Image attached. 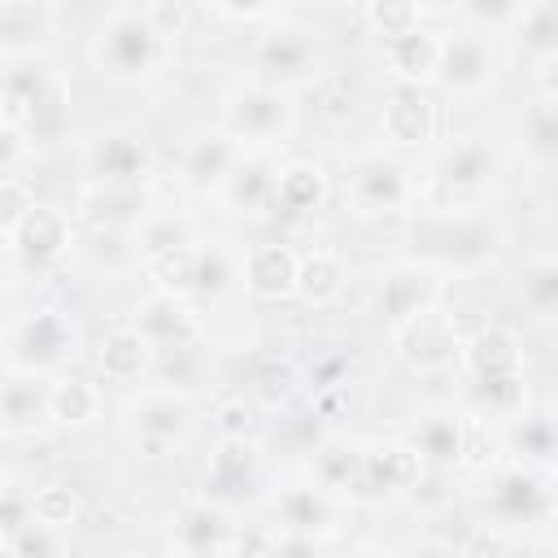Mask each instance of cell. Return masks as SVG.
I'll return each instance as SVG.
<instances>
[{"label": "cell", "instance_id": "obj_36", "mask_svg": "<svg viewBox=\"0 0 558 558\" xmlns=\"http://www.w3.org/2000/svg\"><path fill=\"white\" fill-rule=\"evenodd\" d=\"M314 475H318V488H349V484H362V453L353 445H323L318 458H314Z\"/></svg>", "mask_w": 558, "mask_h": 558}, {"label": "cell", "instance_id": "obj_26", "mask_svg": "<svg viewBox=\"0 0 558 558\" xmlns=\"http://www.w3.org/2000/svg\"><path fill=\"white\" fill-rule=\"evenodd\" d=\"M323 196H327L323 166H314L305 157H292V161L279 166V174H275V205H283L288 214H310V209L323 205Z\"/></svg>", "mask_w": 558, "mask_h": 558}, {"label": "cell", "instance_id": "obj_17", "mask_svg": "<svg viewBox=\"0 0 558 558\" xmlns=\"http://www.w3.org/2000/svg\"><path fill=\"white\" fill-rule=\"evenodd\" d=\"M52 31V4L44 0H0V52L4 61H26Z\"/></svg>", "mask_w": 558, "mask_h": 558}, {"label": "cell", "instance_id": "obj_23", "mask_svg": "<svg viewBox=\"0 0 558 558\" xmlns=\"http://www.w3.org/2000/svg\"><path fill=\"white\" fill-rule=\"evenodd\" d=\"M349 187H353V196H357L362 209H401L410 201V179L388 157H362L353 166Z\"/></svg>", "mask_w": 558, "mask_h": 558}, {"label": "cell", "instance_id": "obj_48", "mask_svg": "<svg viewBox=\"0 0 558 558\" xmlns=\"http://www.w3.org/2000/svg\"><path fill=\"white\" fill-rule=\"evenodd\" d=\"M493 458V436L484 418H466V440H462V462L466 466H484Z\"/></svg>", "mask_w": 558, "mask_h": 558}, {"label": "cell", "instance_id": "obj_1", "mask_svg": "<svg viewBox=\"0 0 558 558\" xmlns=\"http://www.w3.org/2000/svg\"><path fill=\"white\" fill-rule=\"evenodd\" d=\"M166 35L148 22V9L118 4L92 35V65L113 83H144L166 65Z\"/></svg>", "mask_w": 558, "mask_h": 558}, {"label": "cell", "instance_id": "obj_51", "mask_svg": "<svg viewBox=\"0 0 558 558\" xmlns=\"http://www.w3.org/2000/svg\"><path fill=\"white\" fill-rule=\"evenodd\" d=\"M536 78H541V87H545V96H549V100H558V57H549V61H541V70H536Z\"/></svg>", "mask_w": 558, "mask_h": 558}, {"label": "cell", "instance_id": "obj_28", "mask_svg": "<svg viewBox=\"0 0 558 558\" xmlns=\"http://www.w3.org/2000/svg\"><path fill=\"white\" fill-rule=\"evenodd\" d=\"M83 214L96 227H131L144 218V196L140 187H113V183H87L78 196Z\"/></svg>", "mask_w": 558, "mask_h": 558}, {"label": "cell", "instance_id": "obj_21", "mask_svg": "<svg viewBox=\"0 0 558 558\" xmlns=\"http://www.w3.org/2000/svg\"><path fill=\"white\" fill-rule=\"evenodd\" d=\"M462 357H466L475 379H497V375H519L523 371L519 336L510 327H501V323H484L475 336H466Z\"/></svg>", "mask_w": 558, "mask_h": 558}, {"label": "cell", "instance_id": "obj_37", "mask_svg": "<svg viewBox=\"0 0 558 558\" xmlns=\"http://www.w3.org/2000/svg\"><path fill=\"white\" fill-rule=\"evenodd\" d=\"M78 514V493L70 484H44L31 493V519L35 523H48V527H70Z\"/></svg>", "mask_w": 558, "mask_h": 558}, {"label": "cell", "instance_id": "obj_44", "mask_svg": "<svg viewBox=\"0 0 558 558\" xmlns=\"http://www.w3.org/2000/svg\"><path fill=\"white\" fill-rule=\"evenodd\" d=\"M514 445H519V453H527V458H549V453H558V427L545 423V418H527V423L519 427Z\"/></svg>", "mask_w": 558, "mask_h": 558}, {"label": "cell", "instance_id": "obj_41", "mask_svg": "<svg viewBox=\"0 0 558 558\" xmlns=\"http://www.w3.org/2000/svg\"><path fill=\"white\" fill-rule=\"evenodd\" d=\"M31 209H35V196L22 187L17 174H4V179H0V231L13 235Z\"/></svg>", "mask_w": 558, "mask_h": 558}, {"label": "cell", "instance_id": "obj_27", "mask_svg": "<svg viewBox=\"0 0 558 558\" xmlns=\"http://www.w3.org/2000/svg\"><path fill=\"white\" fill-rule=\"evenodd\" d=\"M231 541V523L222 514V506L201 501L179 519V549L183 558H218V549Z\"/></svg>", "mask_w": 558, "mask_h": 558}, {"label": "cell", "instance_id": "obj_42", "mask_svg": "<svg viewBox=\"0 0 558 558\" xmlns=\"http://www.w3.org/2000/svg\"><path fill=\"white\" fill-rule=\"evenodd\" d=\"M13 549H17V558H61V536H57V527H48V523H26L17 536H4Z\"/></svg>", "mask_w": 558, "mask_h": 558}, {"label": "cell", "instance_id": "obj_50", "mask_svg": "<svg viewBox=\"0 0 558 558\" xmlns=\"http://www.w3.org/2000/svg\"><path fill=\"white\" fill-rule=\"evenodd\" d=\"M466 13L480 17V22H514L519 4H466Z\"/></svg>", "mask_w": 558, "mask_h": 558}, {"label": "cell", "instance_id": "obj_7", "mask_svg": "<svg viewBox=\"0 0 558 558\" xmlns=\"http://www.w3.org/2000/svg\"><path fill=\"white\" fill-rule=\"evenodd\" d=\"M122 418L144 449H166L187 432V397H179L174 388H148L135 401H126Z\"/></svg>", "mask_w": 558, "mask_h": 558}, {"label": "cell", "instance_id": "obj_20", "mask_svg": "<svg viewBox=\"0 0 558 558\" xmlns=\"http://www.w3.org/2000/svg\"><path fill=\"white\" fill-rule=\"evenodd\" d=\"M87 166H92V179L96 183H113V187H135L144 174H148V153L135 135H100L87 153Z\"/></svg>", "mask_w": 558, "mask_h": 558}, {"label": "cell", "instance_id": "obj_11", "mask_svg": "<svg viewBox=\"0 0 558 558\" xmlns=\"http://www.w3.org/2000/svg\"><path fill=\"white\" fill-rule=\"evenodd\" d=\"M436 292H440V283H436V275H432L427 266H397V270H388L384 283H379V314H384V318L392 323V331H397V327H405L410 318H418L423 310H432Z\"/></svg>", "mask_w": 558, "mask_h": 558}, {"label": "cell", "instance_id": "obj_2", "mask_svg": "<svg viewBox=\"0 0 558 558\" xmlns=\"http://www.w3.org/2000/svg\"><path fill=\"white\" fill-rule=\"evenodd\" d=\"M74 357V327L61 310H31L4 336V371H35L48 375Z\"/></svg>", "mask_w": 558, "mask_h": 558}, {"label": "cell", "instance_id": "obj_18", "mask_svg": "<svg viewBox=\"0 0 558 558\" xmlns=\"http://www.w3.org/2000/svg\"><path fill=\"white\" fill-rule=\"evenodd\" d=\"M148 362H153V344L135 323L109 327L96 344V366L109 384H135L148 371Z\"/></svg>", "mask_w": 558, "mask_h": 558}, {"label": "cell", "instance_id": "obj_31", "mask_svg": "<svg viewBox=\"0 0 558 558\" xmlns=\"http://www.w3.org/2000/svg\"><path fill=\"white\" fill-rule=\"evenodd\" d=\"M344 288V257L336 248H314L301 257V283L296 292L310 301V305H327L331 296H340Z\"/></svg>", "mask_w": 558, "mask_h": 558}, {"label": "cell", "instance_id": "obj_34", "mask_svg": "<svg viewBox=\"0 0 558 558\" xmlns=\"http://www.w3.org/2000/svg\"><path fill=\"white\" fill-rule=\"evenodd\" d=\"M100 414V392L96 384L78 379V375H52V418L57 423H70V427H83Z\"/></svg>", "mask_w": 558, "mask_h": 558}, {"label": "cell", "instance_id": "obj_46", "mask_svg": "<svg viewBox=\"0 0 558 558\" xmlns=\"http://www.w3.org/2000/svg\"><path fill=\"white\" fill-rule=\"evenodd\" d=\"M231 279V266L222 262L218 248H196V288L201 292H218Z\"/></svg>", "mask_w": 558, "mask_h": 558}, {"label": "cell", "instance_id": "obj_10", "mask_svg": "<svg viewBox=\"0 0 558 558\" xmlns=\"http://www.w3.org/2000/svg\"><path fill=\"white\" fill-rule=\"evenodd\" d=\"M384 135L392 144H427L440 126V105L427 96V87H414V83H397L384 100Z\"/></svg>", "mask_w": 558, "mask_h": 558}, {"label": "cell", "instance_id": "obj_53", "mask_svg": "<svg viewBox=\"0 0 558 558\" xmlns=\"http://www.w3.org/2000/svg\"><path fill=\"white\" fill-rule=\"evenodd\" d=\"M549 541H554V549H558V510H549Z\"/></svg>", "mask_w": 558, "mask_h": 558}, {"label": "cell", "instance_id": "obj_33", "mask_svg": "<svg viewBox=\"0 0 558 558\" xmlns=\"http://www.w3.org/2000/svg\"><path fill=\"white\" fill-rule=\"evenodd\" d=\"M275 174L279 166H266L262 157H244L222 192L235 209H262V205H275Z\"/></svg>", "mask_w": 558, "mask_h": 558}, {"label": "cell", "instance_id": "obj_9", "mask_svg": "<svg viewBox=\"0 0 558 558\" xmlns=\"http://www.w3.org/2000/svg\"><path fill=\"white\" fill-rule=\"evenodd\" d=\"M4 244H9L13 262H22L26 270H44V266L61 262V253L70 248V218L57 205H35L22 218V227L13 235H4Z\"/></svg>", "mask_w": 558, "mask_h": 558}, {"label": "cell", "instance_id": "obj_4", "mask_svg": "<svg viewBox=\"0 0 558 558\" xmlns=\"http://www.w3.org/2000/svg\"><path fill=\"white\" fill-rule=\"evenodd\" d=\"M397 349L414 371H440L449 362L462 357L466 336L453 318V310H423L418 318H410L405 327H397Z\"/></svg>", "mask_w": 558, "mask_h": 558}, {"label": "cell", "instance_id": "obj_14", "mask_svg": "<svg viewBox=\"0 0 558 558\" xmlns=\"http://www.w3.org/2000/svg\"><path fill=\"white\" fill-rule=\"evenodd\" d=\"M301 283V257L288 248V244H257L248 257H244V288L257 296V301H283L292 296Z\"/></svg>", "mask_w": 558, "mask_h": 558}, {"label": "cell", "instance_id": "obj_45", "mask_svg": "<svg viewBox=\"0 0 558 558\" xmlns=\"http://www.w3.org/2000/svg\"><path fill=\"white\" fill-rule=\"evenodd\" d=\"M523 288H527V301L536 310H558V262L532 266L527 279H523Z\"/></svg>", "mask_w": 558, "mask_h": 558}, {"label": "cell", "instance_id": "obj_32", "mask_svg": "<svg viewBox=\"0 0 558 558\" xmlns=\"http://www.w3.org/2000/svg\"><path fill=\"white\" fill-rule=\"evenodd\" d=\"M519 44L527 52H536L541 61L558 57V0H536V4H519V17L510 22Z\"/></svg>", "mask_w": 558, "mask_h": 558}, {"label": "cell", "instance_id": "obj_5", "mask_svg": "<svg viewBox=\"0 0 558 558\" xmlns=\"http://www.w3.org/2000/svg\"><path fill=\"white\" fill-rule=\"evenodd\" d=\"M257 74L262 83L270 87H292V83H305L318 74V48L310 39V31L301 26H270L262 39H257Z\"/></svg>", "mask_w": 558, "mask_h": 558}, {"label": "cell", "instance_id": "obj_12", "mask_svg": "<svg viewBox=\"0 0 558 558\" xmlns=\"http://www.w3.org/2000/svg\"><path fill=\"white\" fill-rule=\"evenodd\" d=\"M0 418H4V432L9 436L35 427L39 418H52V379L48 375H35V371H4Z\"/></svg>", "mask_w": 558, "mask_h": 558}, {"label": "cell", "instance_id": "obj_54", "mask_svg": "<svg viewBox=\"0 0 558 558\" xmlns=\"http://www.w3.org/2000/svg\"><path fill=\"white\" fill-rule=\"evenodd\" d=\"M118 558H144V554H118Z\"/></svg>", "mask_w": 558, "mask_h": 558}, {"label": "cell", "instance_id": "obj_22", "mask_svg": "<svg viewBox=\"0 0 558 558\" xmlns=\"http://www.w3.org/2000/svg\"><path fill=\"white\" fill-rule=\"evenodd\" d=\"M423 466L427 462L414 453V445H371L362 453V488H375V493L418 488Z\"/></svg>", "mask_w": 558, "mask_h": 558}, {"label": "cell", "instance_id": "obj_16", "mask_svg": "<svg viewBox=\"0 0 558 558\" xmlns=\"http://www.w3.org/2000/svg\"><path fill=\"white\" fill-rule=\"evenodd\" d=\"M488 174H493V153H488L480 140H462V144H453V148L440 157L432 183H436V192H445V196L453 201V209H462L458 201L484 192V187H488Z\"/></svg>", "mask_w": 558, "mask_h": 558}, {"label": "cell", "instance_id": "obj_52", "mask_svg": "<svg viewBox=\"0 0 558 558\" xmlns=\"http://www.w3.org/2000/svg\"><path fill=\"white\" fill-rule=\"evenodd\" d=\"M405 558H453L445 545H414V549H405Z\"/></svg>", "mask_w": 558, "mask_h": 558}, {"label": "cell", "instance_id": "obj_24", "mask_svg": "<svg viewBox=\"0 0 558 558\" xmlns=\"http://www.w3.org/2000/svg\"><path fill=\"white\" fill-rule=\"evenodd\" d=\"M240 161H244V148L227 131H214V135L192 144V153L183 161V174H187L192 187H227V179L240 170Z\"/></svg>", "mask_w": 558, "mask_h": 558}, {"label": "cell", "instance_id": "obj_35", "mask_svg": "<svg viewBox=\"0 0 558 558\" xmlns=\"http://www.w3.org/2000/svg\"><path fill=\"white\" fill-rule=\"evenodd\" d=\"M144 266L161 283V292H170V296L196 288V248L192 244L170 248V253H153V257H144Z\"/></svg>", "mask_w": 558, "mask_h": 558}, {"label": "cell", "instance_id": "obj_39", "mask_svg": "<svg viewBox=\"0 0 558 558\" xmlns=\"http://www.w3.org/2000/svg\"><path fill=\"white\" fill-rule=\"evenodd\" d=\"M214 427H218V440H253L257 432V405L244 401V397H227L214 414Z\"/></svg>", "mask_w": 558, "mask_h": 558}, {"label": "cell", "instance_id": "obj_29", "mask_svg": "<svg viewBox=\"0 0 558 558\" xmlns=\"http://www.w3.org/2000/svg\"><path fill=\"white\" fill-rule=\"evenodd\" d=\"M275 519H279V527L283 532H292V536H314L323 523H327V497H323V488H314V484H292V488H279V497H275Z\"/></svg>", "mask_w": 558, "mask_h": 558}, {"label": "cell", "instance_id": "obj_55", "mask_svg": "<svg viewBox=\"0 0 558 558\" xmlns=\"http://www.w3.org/2000/svg\"><path fill=\"white\" fill-rule=\"evenodd\" d=\"M349 558H366V554H349Z\"/></svg>", "mask_w": 558, "mask_h": 558}, {"label": "cell", "instance_id": "obj_25", "mask_svg": "<svg viewBox=\"0 0 558 558\" xmlns=\"http://www.w3.org/2000/svg\"><path fill=\"white\" fill-rule=\"evenodd\" d=\"M488 506H493V514L506 519V523H527V519H536V514L549 510V497H545V488H541V480H536L532 471L514 466V471H501V475H497Z\"/></svg>", "mask_w": 558, "mask_h": 558}, {"label": "cell", "instance_id": "obj_47", "mask_svg": "<svg viewBox=\"0 0 558 558\" xmlns=\"http://www.w3.org/2000/svg\"><path fill=\"white\" fill-rule=\"evenodd\" d=\"M26 523H31V497L17 484H9L4 488V506H0V527H4V536H17Z\"/></svg>", "mask_w": 558, "mask_h": 558}, {"label": "cell", "instance_id": "obj_49", "mask_svg": "<svg viewBox=\"0 0 558 558\" xmlns=\"http://www.w3.org/2000/svg\"><path fill=\"white\" fill-rule=\"evenodd\" d=\"M144 9H148V22H153L166 39H174V35L187 26V17H192L187 4H144Z\"/></svg>", "mask_w": 558, "mask_h": 558}, {"label": "cell", "instance_id": "obj_19", "mask_svg": "<svg viewBox=\"0 0 558 558\" xmlns=\"http://www.w3.org/2000/svg\"><path fill=\"white\" fill-rule=\"evenodd\" d=\"M440 52H445V39L436 31H427L423 22L397 39H384V57H388L392 74L401 83H414V87H423L427 78L440 74Z\"/></svg>", "mask_w": 558, "mask_h": 558}, {"label": "cell", "instance_id": "obj_43", "mask_svg": "<svg viewBox=\"0 0 558 558\" xmlns=\"http://www.w3.org/2000/svg\"><path fill=\"white\" fill-rule=\"evenodd\" d=\"M366 17L384 31V39H397V35H405V31H414L423 17H418V9L414 4H405V0H384V4H371L366 9Z\"/></svg>", "mask_w": 558, "mask_h": 558}, {"label": "cell", "instance_id": "obj_30", "mask_svg": "<svg viewBox=\"0 0 558 558\" xmlns=\"http://www.w3.org/2000/svg\"><path fill=\"white\" fill-rule=\"evenodd\" d=\"M462 440H466V418L436 414L414 432V453L427 466H449V462H462Z\"/></svg>", "mask_w": 558, "mask_h": 558}, {"label": "cell", "instance_id": "obj_3", "mask_svg": "<svg viewBox=\"0 0 558 558\" xmlns=\"http://www.w3.org/2000/svg\"><path fill=\"white\" fill-rule=\"evenodd\" d=\"M292 126V100L283 87L248 83L222 105V131L235 144H275Z\"/></svg>", "mask_w": 558, "mask_h": 558}, {"label": "cell", "instance_id": "obj_6", "mask_svg": "<svg viewBox=\"0 0 558 558\" xmlns=\"http://www.w3.org/2000/svg\"><path fill=\"white\" fill-rule=\"evenodd\" d=\"M493 65H497V57H493L488 31H458L445 39L436 83L453 96H475L493 83Z\"/></svg>", "mask_w": 558, "mask_h": 558}, {"label": "cell", "instance_id": "obj_13", "mask_svg": "<svg viewBox=\"0 0 558 558\" xmlns=\"http://www.w3.org/2000/svg\"><path fill=\"white\" fill-rule=\"evenodd\" d=\"M414 240H423V248L432 257L445 262H480L493 253V227L471 222V218H432L423 227H414Z\"/></svg>", "mask_w": 558, "mask_h": 558}, {"label": "cell", "instance_id": "obj_15", "mask_svg": "<svg viewBox=\"0 0 558 558\" xmlns=\"http://www.w3.org/2000/svg\"><path fill=\"white\" fill-rule=\"evenodd\" d=\"M135 327L148 336L153 349H187V344H196V336H201L196 314L183 305V296H170V292L148 296V301L135 310Z\"/></svg>", "mask_w": 558, "mask_h": 558}, {"label": "cell", "instance_id": "obj_38", "mask_svg": "<svg viewBox=\"0 0 558 558\" xmlns=\"http://www.w3.org/2000/svg\"><path fill=\"white\" fill-rule=\"evenodd\" d=\"M523 397H527L523 371H519V375H497V379H475V401H480L488 414L510 418V414L523 410Z\"/></svg>", "mask_w": 558, "mask_h": 558}, {"label": "cell", "instance_id": "obj_40", "mask_svg": "<svg viewBox=\"0 0 558 558\" xmlns=\"http://www.w3.org/2000/svg\"><path fill=\"white\" fill-rule=\"evenodd\" d=\"M527 140L536 153L558 161V100H536L527 109Z\"/></svg>", "mask_w": 558, "mask_h": 558}, {"label": "cell", "instance_id": "obj_8", "mask_svg": "<svg viewBox=\"0 0 558 558\" xmlns=\"http://www.w3.org/2000/svg\"><path fill=\"white\" fill-rule=\"evenodd\" d=\"M257 475H262V453L253 440H218V449L209 453V466H205V501L235 506V501L253 497Z\"/></svg>", "mask_w": 558, "mask_h": 558}]
</instances>
